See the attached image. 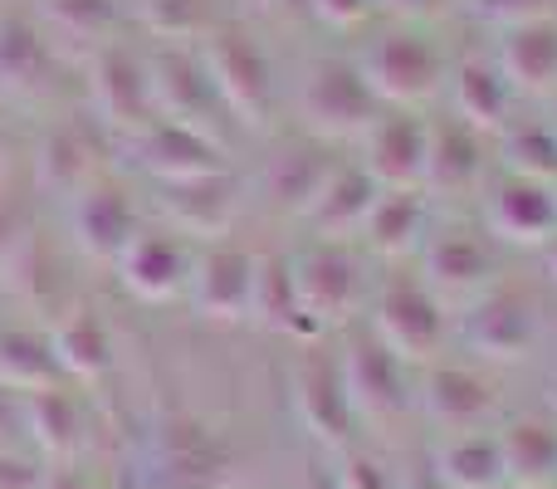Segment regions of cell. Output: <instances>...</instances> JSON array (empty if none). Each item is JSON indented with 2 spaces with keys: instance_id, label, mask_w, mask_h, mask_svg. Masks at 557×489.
<instances>
[{
  "instance_id": "obj_9",
  "label": "cell",
  "mask_w": 557,
  "mask_h": 489,
  "mask_svg": "<svg viewBox=\"0 0 557 489\" xmlns=\"http://www.w3.org/2000/svg\"><path fill=\"white\" fill-rule=\"evenodd\" d=\"M133 147H137V167H143L157 186L231 172V152H225L221 137L206 133V127L176 123V118H157V123H147L143 133H133Z\"/></svg>"
},
{
  "instance_id": "obj_5",
  "label": "cell",
  "mask_w": 557,
  "mask_h": 489,
  "mask_svg": "<svg viewBox=\"0 0 557 489\" xmlns=\"http://www.w3.org/2000/svg\"><path fill=\"white\" fill-rule=\"evenodd\" d=\"M288 265H294L298 304H304L308 323L318 333L347 323L362 308V294H367L362 265H357V255L343 241H313L298 249V255H288Z\"/></svg>"
},
{
  "instance_id": "obj_25",
  "label": "cell",
  "mask_w": 557,
  "mask_h": 489,
  "mask_svg": "<svg viewBox=\"0 0 557 489\" xmlns=\"http://www.w3.org/2000/svg\"><path fill=\"white\" fill-rule=\"evenodd\" d=\"M54 74V49L45 29L29 15L5 10L0 15V94L5 98H39Z\"/></svg>"
},
{
  "instance_id": "obj_47",
  "label": "cell",
  "mask_w": 557,
  "mask_h": 489,
  "mask_svg": "<svg viewBox=\"0 0 557 489\" xmlns=\"http://www.w3.org/2000/svg\"><path fill=\"white\" fill-rule=\"evenodd\" d=\"M548 269H553V274H557V235H553V241H548Z\"/></svg>"
},
{
  "instance_id": "obj_48",
  "label": "cell",
  "mask_w": 557,
  "mask_h": 489,
  "mask_svg": "<svg viewBox=\"0 0 557 489\" xmlns=\"http://www.w3.org/2000/svg\"><path fill=\"white\" fill-rule=\"evenodd\" d=\"M250 5H260V10H274V0H250Z\"/></svg>"
},
{
  "instance_id": "obj_27",
  "label": "cell",
  "mask_w": 557,
  "mask_h": 489,
  "mask_svg": "<svg viewBox=\"0 0 557 489\" xmlns=\"http://www.w3.org/2000/svg\"><path fill=\"white\" fill-rule=\"evenodd\" d=\"M504 78L513 84V94H553L557 88V20L539 15L509 25L499 39V59Z\"/></svg>"
},
{
  "instance_id": "obj_23",
  "label": "cell",
  "mask_w": 557,
  "mask_h": 489,
  "mask_svg": "<svg viewBox=\"0 0 557 489\" xmlns=\"http://www.w3.org/2000/svg\"><path fill=\"white\" fill-rule=\"evenodd\" d=\"M445 88H450V113L460 123H470L474 133H504L513 113V84L504 78V69L494 59L480 54H465L450 64L445 74Z\"/></svg>"
},
{
  "instance_id": "obj_41",
  "label": "cell",
  "mask_w": 557,
  "mask_h": 489,
  "mask_svg": "<svg viewBox=\"0 0 557 489\" xmlns=\"http://www.w3.org/2000/svg\"><path fill=\"white\" fill-rule=\"evenodd\" d=\"M45 470L35 461H25L20 451H0V489H39Z\"/></svg>"
},
{
  "instance_id": "obj_11",
  "label": "cell",
  "mask_w": 557,
  "mask_h": 489,
  "mask_svg": "<svg viewBox=\"0 0 557 489\" xmlns=\"http://www.w3.org/2000/svg\"><path fill=\"white\" fill-rule=\"evenodd\" d=\"M425 143H431V123L416 108H382L372 118V127L362 133V147H367L362 167L386 192H421Z\"/></svg>"
},
{
  "instance_id": "obj_24",
  "label": "cell",
  "mask_w": 557,
  "mask_h": 489,
  "mask_svg": "<svg viewBox=\"0 0 557 489\" xmlns=\"http://www.w3.org/2000/svg\"><path fill=\"white\" fill-rule=\"evenodd\" d=\"M376 192H382V186L372 182V172H367L362 162H337L333 182H327L323 196L308 206L304 225L313 231V241H343L347 245L352 235H362Z\"/></svg>"
},
{
  "instance_id": "obj_17",
  "label": "cell",
  "mask_w": 557,
  "mask_h": 489,
  "mask_svg": "<svg viewBox=\"0 0 557 489\" xmlns=\"http://www.w3.org/2000/svg\"><path fill=\"white\" fill-rule=\"evenodd\" d=\"M147 78H152L157 118H176V123L215 133V113H225V108H221V98H215L196 49L162 45L157 54H147Z\"/></svg>"
},
{
  "instance_id": "obj_6",
  "label": "cell",
  "mask_w": 557,
  "mask_h": 489,
  "mask_svg": "<svg viewBox=\"0 0 557 489\" xmlns=\"http://www.w3.org/2000/svg\"><path fill=\"white\" fill-rule=\"evenodd\" d=\"M88 103H94L98 123L113 127V133H143L147 123H157L147 59L117 45V39H108L94 54V69H88Z\"/></svg>"
},
{
  "instance_id": "obj_7",
  "label": "cell",
  "mask_w": 557,
  "mask_h": 489,
  "mask_svg": "<svg viewBox=\"0 0 557 489\" xmlns=\"http://www.w3.org/2000/svg\"><path fill=\"white\" fill-rule=\"evenodd\" d=\"M231 445L191 416H172L152 441L157 489H221L231 480Z\"/></svg>"
},
{
  "instance_id": "obj_14",
  "label": "cell",
  "mask_w": 557,
  "mask_h": 489,
  "mask_svg": "<svg viewBox=\"0 0 557 489\" xmlns=\"http://www.w3.org/2000/svg\"><path fill=\"white\" fill-rule=\"evenodd\" d=\"M69 231H74V245L84 249L88 259L117 265V255L133 245V235L143 231V221H137V206L123 186L94 176V182L69 201Z\"/></svg>"
},
{
  "instance_id": "obj_43",
  "label": "cell",
  "mask_w": 557,
  "mask_h": 489,
  "mask_svg": "<svg viewBox=\"0 0 557 489\" xmlns=\"http://www.w3.org/2000/svg\"><path fill=\"white\" fill-rule=\"evenodd\" d=\"M20 441H25L20 402H15V392H5V387H0V451H20Z\"/></svg>"
},
{
  "instance_id": "obj_10",
  "label": "cell",
  "mask_w": 557,
  "mask_h": 489,
  "mask_svg": "<svg viewBox=\"0 0 557 489\" xmlns=\"http://www.w3.org/2000/svg\"><path fill=\"white\" fill-rule=\"evenodd\" d=\"M294 402H298V421L313 431L318 445H327V451H347L352 445L357 412L343 387V367L313 343L304 347V357L294 367Z\"/></svg>"
},
{
  "instance_id": "obj_39",
  "label": "cell",
  "mask_w": 557,
  "mask_h": 489,
  "mask_svg": "<svg viewBox=\"0 0 557 489\" xmlns=\"http://www.w3.org/2000/svg\"><path fill=\"white\" fill-rule=\"evenodd\" d=\"M337 485L343 489H392V475H386L382 461H372V455L347 445L343 461H337Z\"/></svg>"
},
{
  "instance_id": "obj_34",
  "label": "cell",
  "mask_w": 557,
  "mask_h": 489,
  "mask_svg": "<svg viewBox=\"0 0 557 489\" xmlns=\"http://www.w3.org/2000/svg\"><path fill=\"white\" fill-rule=\"evenodd\" d=\"M20 421H25V441H35L49 461H69L78 451V406L59 387H39V392L20 396Z\"/></svg>"
},
{
  "instance_id": "obj_33",
  "label": "cell",
  "mask_w": 557,
  "mask_h": 489,
  "mask_svg": "<svg viewBox=\"0 0 557 489\" xmlns=\"http://www.w3.org/2000/svg\"><path fill=\"white\" fill-rule=\"evenodd\" d=\"M35 25L45 29V39L98 54L117 29V0H39Z\"/></svg>"
},
{
  "instance_id": "obj_31",
  "label": "cell",
  "mask_w": 557,
  "mask_h": 489,
  "mask_svg": "<svg viewBox=\"0 0 557 489\" xmlns=\"http://www.w3.org/2000/svg\"><path fill=\"white\" fill-rule=\"evenodd\" d=\"M94 176H98V152H94V143H88V133L78 123L54 127V133L39 143L35 182L45 186L49 196H69V201H74Z\"/></svg>"
},
{
  "instance_id": "obj_19",
  "label": "cell",
  "mask_w": 557,
  "mask_h": 489,
  "mask_svg": "<svg viewBox=\"0 0 557 489\" xmlns=\"http://www.w3.org/2000/svg\"><path fill=\"white\" fill-rule=\"evenodd\" d=\"M191 265H196L191 245L176 231H137L133 245L117 255L113 269L133 298H143V304H166V298H176L191 284Z\"/></svg>"
},
{
  "instance_id": "obj_37",
  "label": "cell",
  "mask_w": 557,
  "mask_h": 489,
  "mask_svg": "<svg viewBox=\"0 0 557 489\" xmlns=\"http://www.w3.org/2000/svg\"><path fill=\"white\" fill-rule=\"evenodd\" d=\"M133 15L147 35L157 39H191L206 35V10L201 0H133Z\"/></svg>"
},
{
  "instance_id": "obj_30",
  "label": "cell",
  "mask_w": 557,
  "mask_h": 489,
  "mask_svg": "<svg viewBox=\"0 0 557 489\" xmlns=\"http://www.w3.org/2000/svg\"><path fill=\"white\" fill-rule=\"evenodd\" d=\"M435 480L441 489H504L509 470H504L499 436L480 431H455L450 441L435 451Z\"/></svg>"
},
{
  "instance_id": "obj_12",
  "label": "cell",
  "mask_w": 557,
  "mask_h": 489,
  "mask_svg": "<svg viewBox=\"0 0 557 489\" xmlns=\"http://www.w3.org/2000/svg\"><path fill=\"white\" fill-rule=\"evenodd\" d=\"M533 338H539V318L519 289H484L460 318V343L484 363H523Z\"/></svg>"
},
{
  "instance_id": "obj_15",
  "label": "cell",
  "mask_w": 557,
  "mask_h": 489,
  "mask_svg": "<svg viewBox=\"0 0 557 489\" xmlns=\"http://www.w3.org/2000/svg\"><path fill=\"white\" fill-rule=\"evenodd\" d=\"M484 235L509 245H548L557 235V192L553 182L504 172L484 196Z\"/></svg>"
},
{
  "instance_id": "obj_4",
  "label": "cell",
  "mask_w": 557,
  "mask_h": 489,
  "mask_svg": "<svg viewBox=\"0 0 557 489\" xmlns=\"http://www.w3.org/2000/svg\"><path fill=\"white\" fill-rule=\"evenodd\" d=\"M298 118H304L308 137L318 143H343V137H362L372 118L382 113L376 94L367 88L362 69L352 59H318L298 78Z\"/></svg>"
},
{
  "instance_id": "obj_8",
  "label": "cell",
  "mask_w": 557,
  "mask_h": 489,
  "mask_svg": "<svg viewBox=\"0 0 557 489\" xmlns=\"http://www.w3.org/2000/svg\"><path fill=\"white\" fill-rule=\"evenodd\" d=\"M343 367V387L352 396L357 421H401L411 412V382H406V363L382 343V338H352L337 357Z\"/></svg>"
},
{
  "instance_id": "obj_32",
  "label": "cell",
  "mask_w": 557,
  "mask_h": 489,
  "mask_svg": "<svg viewBox=\"0 0 557 489\" xmlns=\"http://www.w3.org/2000/svg\"><path fill=\"white\" fill-rule=\"evenodd\" d=\"M499 451L513 489H543L557 480V426L539 421V416H523V421L504 426Z\"/></svg>"
},
{
  "instance_id": "obj_28",
  "label": "cell",
  "mask_w": 557,
  "mask_h": 489,
  "mask_svg": "<svg viewBox=\"0 0 557 489\" xmlns=\"http://www.w3.org/2000/svg\"><path fill=\"white\" fill-rule=\"evenodd\" d=\"M49 347H54L59 372L78 377V382H98V377L113 367V338H108L103 318H98L88 304H74L54 318Z\"/></svg>"
},
{
  "instance_id": "obj_45",
  "label": "cell",
  "mask_w": 557,
  "mask_h": 489,
  "mask_svg": "<svg viewBox=\"0 0 557 489\" xmlns=\"http://www.w3.org/2000/svg\"><path fill=\"white\" fill-rule=\"evenodd\" d=\"M39 489H88V485L78 480L74 470H54V475H45V485H39Z\"/></svg>"
},
{
  "instance_id": "obj_46",
  "label": "cell",
  "mask_w": 557,
  "mask_h": 489,
  "mask_svg": "<svg viewBox=\"0 0 557 489\" xmlns=\"http://www.w3.org/2000/svg\"><path fill=\"white\" fill-rule=\"evenodd\" d=\"M274 10H294V15H308V10H313V0H274Z\"/></svg>"
},
{
  "instance_id": "obj_42",
  "label": "cell",
  "mask_w": 557,
  "mask_h": 489,
  "mask_svg": "<svg viewBox=\"0 0 557 489\" xmlns=\"http://www.w3.org/2000/svg\"><path fill=\"white\" fill-rule=\"evenodd\" d=\"M386 15L406 20V25H421V20H441L445 10H455L460 0H376Z\"/></svg>"
},
{
  "instance_id": "obj_18",
  "label": "cell",
  "mask_w": 557,
  "mask_h": 489,
  "mask_svg": "<svg viewBox=\"0 0 557 489\" xmlns=\"http://www.w3.org/2000/svg\"><path fill=\"white\" fill-rule=\"evenodd\" d=\"M494 269H499L494 245L480 231H465V225L425 235V245H421V279L445 304L450 298H480L494 284Z\"/></svg>"
},
{
  "instance_id": "obj_44",
  "label": "cell",
  "mask_w": 557,
  "mask_h": 489,
  "mask_svg": "<svg viewBox=\"0 0 557 489\" xmlns=\"http://www.w3.org/2000/svg\"><path fill=\"white\" fill-rule=\"evenodd\" d=\"M298 489H343V485H337V470H327V465H308V470H304V485H298Z\"/></svg>"
},
{
  "instance_id": "obj_40",
  "label": "cell",
  "mask_w": 557,
  "mask_h": 489,
  "mask_svg": "<svg viewBox=\"0 0 557 489\" xmlns=\"http://www.w3.org/2000/svg\"><path fill=\"white\" fill-rule=\"evenodd\" d=\"M372 5L376 0H313L308 15H318L323 25H333V29H352V25H362V20L372 15Z\"/></svg>"
},
{
  "instance_id": "obj_13",
  "label": "cell",
  "mask_w": 557,
  "mask_h": 489,
  "mask_svg": "<svg viewBox=\"0 0 557 489\" xmlns=\"http://www.w3.org/2000/svg\"><path fill=\"white\" fill-rule=\"evenodd\" d=\"M191 308L206 323H245L250 318V294H255V255L245 245H225L215 241L206 255H196L191 265Z\"/></svg>"
},
{
  "instance_id": "obj_29",
  "label": "cell",
  "mask_w": 557,
  "mask_h": 489,
  "mask_svg": "<svg viewBox=\"0 0 557 489\" xmlns=\"http://www.w3.org/2000/svg\"><path fill=\"white\" fill-rule=\"evenodd\" d=\"M367 245L382 259H406L425 245L431 235V206H425V192H376L372 211H367L362 225Z\"/></svg>"
},
{
  "instance_id": "obj_36",
  "label": "cell",
  "mask_w": 557,
  "mask_h": 489,
  "mask_svg": "<svg viewBox=\"0 0 557 489\" xmlns=\"http://www.w3.org/2000/svg\"><path fill=\"white\" fill-rule=\"evenodd\" d=\"M499 162L513 176L557 182V127L543 123H509L499 133Z\"/></svg>"
},
{
  "instance_id": "obj_2",
  "label": "cell",
  "mask_w": 557,
  "mask_h": 489,
  "mask_svg": "<svg viewBox=\"0 0 557 489\" xmlns=\"http://www.w3.org/2000/svg\"><path fill=\"white\" fill-rule=\"evenodd\" d=\"M367 88L376 94V103L386 108H425L435 94L445 88V74H450V59L441 54L431 35L411 25L382 29L372 45L357 59Z\"/></svg>"
},
{
  "instance_id": "obj_3",
  "label": "cell",
  "mask_w": 557,
  "mask_h": 489,
  "mask_svg": "<svg viewBox=\"0 0 557 489\" xmlns=\"http://www.w3.org/2000/svg\"><path fill=\"white\" fill-rule=\"evenodd\" d=\"M372 323H376V338H382L406 367L435 363L441 347H445V338H450L445 298L435 294L421 274H411V269H392V274L376 284Z\"/></svg>"
},
{
  "instance_id": "obj_20",
  "label": "cell",
  "mask_w": 557,
  "mask_h": 489,
  "mask_svg": "<svg viewBox=\"0 0 557 489\" xmlns=\"http://www.w3.org/2000/svg\"><path fill=\"white\" fill-rule=\"evenodd\" d=\"M333 172H337V157L327 143H318V137H308V143H284L270 162H264L260 192L274 211L304 221L308 206H313L318 196H323V186L333 182Z\"/></svg>"
},
{
  "instance_id": "obj_22",
  "label": "cell",
  "mask_w": 557,
  "mask_h": 489,
  "mask_svg": "<svg viewBox=\"0 0 557 489\" xmlns=\"http://www.w3.org/2000/svg\"><path fill=\"white\" fill-rule=\"evenodd\" d=\"M494 382L480 377L474 367L460 363H431L421 382V412L445 431H480L494 416Z\"/></svg>"
},
{
  "instance_id": "obj_16",
  "label": "cell",
  "mask_w": 557,
  "mask_h": 489,
  "mask_svg": "<svg viewBox=\"0 0 557 489\" xmlns=\"http://www.w3.org/2000/svg\"><path fill=\"white\" fill-rule=\"evenodd\" d=\"M157 206H162V216L172 221V231L182 241L215 245L221 235H231L235 216H240V182L231 172L191 176V182H162Z\"/></svg>"
},
{
  "instance_id": "obj_49",
  "label": "cell",
  "mask_w": 557,
  "mask_h": 489,
  "mask_svg": "<svg viewBox=\"0 0 557 489\" xmlns=\"http://www.w3.org/2000/svg\"><path fill=\"white\" fill-rule=\"evenodd\" d=\"M0 162H5V127H0Z\"/></svg>"
},
{
  "instance_id": "obj_38",
  "label": "cell",
  "mask_w": 557,
  "mask_h": 489,
  "mask_svg": "<svg viewBox=\"0 0 557 489\" xmlns=\"http://www.w3.org/2000/svg\"><path fill=\"white\" fill-rule=\"evenodd\" d=\"M465 10H470L474 20H484V25H523V20H539L543 10H548V0H460Z\"/></svg>"
},
{
  "instance_id": "obj_35",
  "label": "cell",
  "mask_w": 557,
  "mask_h": 489,
  "mask_svg": "<svg viewBox=\"0 0 557 489\" xmlns=\"http://www.w3.org/2000/svg\"><path fill=\"white\" fill-rule=\"evenodd\" d=\"M59 363L49 338L29 333V328H0V387L5 392H39V387H59Z\"/></svg>"
},
{
  "instance_id": "obj_21",
  "label": "cell",
  "mask_w": 557,
  "mask_h": 489,
  "mask_svg": "<svg viewBox=\"0 0 557 489\" xmlns=\"http://www.w3.org/2000/svg\"><path fill=\"white\" fill-rule=\"evenodd\" d=\"M490 176V143L460 118L431 123V143H425V186L435 196H470Z\"/></svg>"
},
{
  "instance_id": "obj_26",
  "label": "cell",
  "mask_w": 557,
  "mask_h": 489,
  "mask_svg": "<svg viewBox=\"0 0 557 489\" xmlns=\"http://www.w3.org/2000/svg\"><path fill=\"white\" fill-rule=\"evenodd\" d=\"M250 318L264 333L294 338V343H318V328L308 323L304 304L294 289V265L288 255H255V294H250Z\"/></svg>"
},
{
  "instance_id": "obj_1",
  "label": "cell",
  "mask_w": 557,
  "mask_h": 489,
  "mask_svg": "<svg viewBox=\"0 0 557 489\" xmlns=\"http://www.w3.org/2000/svg\"><path fill=\"white\" fill-rule=\"evenodd\" d=\"M201 69L211 78L221 108L245 127H270L278 108V84L274 64L264 45L240 25H206L201 35Z\"/></svg>"
}]
</instances>
